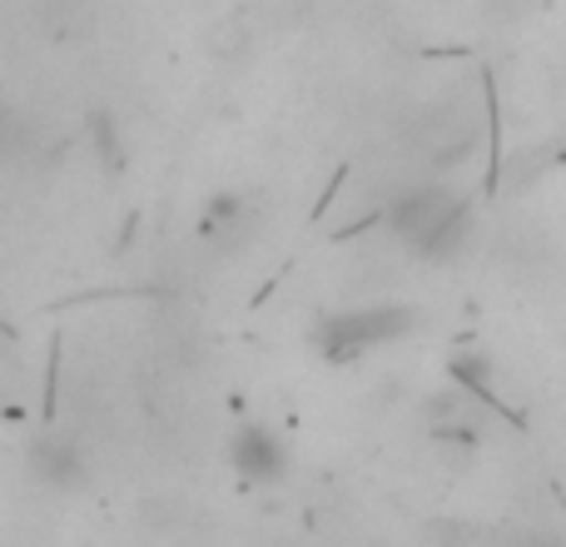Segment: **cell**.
I'll return each instance as SVG.
<instances>
[{"mask_svg":"<svg viewBox=\"0 0 566 547\" xmlns=\"http://www.w3.org/2000/svg\"><path fill=\"white\" fill-rule=\"evenodd\" d=\"M388 225L408 239L412 255L422 259H448L468 245L472 205L452 185H412L408 195L392 199Z\"/></svg>","mask_w":566,"mask_h":547,"instance_id":"obj_1","label":"cell"},{"mask_svg":"<svg viewBox=\"0 0 566 547\" xmlns=\"http://www.w3.org/2000/svg\"><path fill=\"white\" fill-rule=\"evenodd\" d=\"M35 473L50 483V488H75V483L85 478L80 458L70 448H60V443H40L35 448Z\"/></svg>","mask_w":566,"mask_h":547,"instance_id":"obj_4","label":"cell"},{"mask_svg":"<svg viewBox=\"0 0 566 547\" xmlns=\"http://www.w3.org/2000/svg\"><path fill=\"white\" fill-rule=\"evenodd\" d=\"M412 329H418V309H408V303H358V309L323 313L313 329V349L328 363H353L368 359L373 349L408 339Z\"/></svg>","mask_w":566,"mask_h":547,"instance_id":"obj_2","label":"cell"},{"mask_svg":"<svg viewBox=\"0 0 566 547\" xmlns=\"http://www.w3.org/2000/svg\"><path fill=\"white\" fill-rule=\"evenodd\" d=\"M229 468L249 483V488H269L289 473V448L274 429L264 423H239L234 438H229Z\"/></svg>","mask_w":566,"mask_h":547,"instance_id":"obj_3","label":"cell"}]
</instances>
